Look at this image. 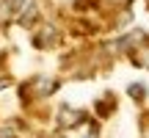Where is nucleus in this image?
I'll return each mask as SVG.
<instances>
[{
  "mask_svg": "<svg viewBox=\"0 0 149 138\" xmlns=\"http://www.w3.org/2000/svg\"><path fill=\"white\" fill-rule=\"evenodd\" d=\"M77 116H80L77 111H66V108H64V111H61V124H64V127L69 124V127H72V124H77V122H80Z\"/></svg>",
  "mask_w": 149,
  "mask_h": 138,
  "instance_id": "obj_1",
  "label": "nucleus"
},
{
  "mask_svg": "<svg viewBox=\"0 0 149 138\" xmlns=\"http://www.w3.org/2000/svg\"><path fill=\"white\" fill-rule=\"evenodd\" d=\"M22 3H25V0H6V3L0 6V17H8L11 11H17V8L22 6Z\"/></svg>",
  "mask_w": 149,
  "mask_h": 138,
  "instance_id": "obj_2",
  "label": "nucleus"
},
{
  "mask_svg": "<svg viewBox=\"0 0 149 138\" xmlns=\"http://www.w3.org/2000/svg\"><path fill=\"white\" fill-rule=\"evenodd\" d=\"M33 17H36V6H28V14H22L19 20H22V22H31Z\"/></svg>",
  "mask_w": 149,
  "mask_h": 138,
  "instance_id": "obj_3",
  "label": "nucleus"
},
{
  "mask_svg": "<svg viewBox=\"0 0 149 138\" xmlns=\"http://www.w3.org/2000/svg\"><path fill=\"white\" fill-rule=\"evenodd\" d=\"M0 138H14V133L11 130H0Z\"/></svg>",
  "mask_w": 149,
  "mask_h": 138,
  "instance_id": "obj_4",
  "label": "nucleus"
}]
</instances>
